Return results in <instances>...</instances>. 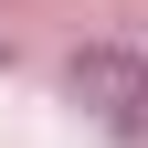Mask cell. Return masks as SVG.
Here are the masks:
<instances>
[{
    "instance_id": "obj_1",
    "label": "cell",
    "mask_w": 148,
    "mask_h": 148,
    "mask_svg": "<svg viewBox=\"0 0 148 148\" xmlns=\"http://www.w3.org/2000/svg\"><path fill=\"white\" fill-rule=\"evenodd\" d=\"M74 106H95L106 127H138V106H148V64L116 53V42H85V53H74Z\"/></svg>"
}]
</instances>
